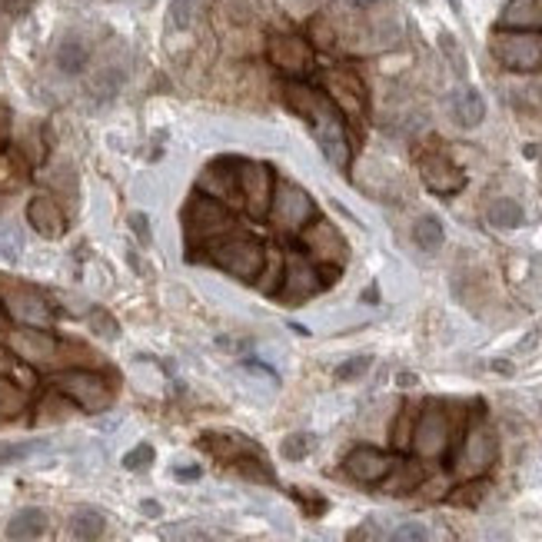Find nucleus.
<instances>
[{"label": "nucleus", "mask_w": 542, "mask_h": 542, "mask_svg": "<svg viewBox=\"0 0 542 542\" xmlns=\"http://www.w3.org/2000/svg\"><path fill=\"white\" fill-rule=\"evenodd\" d=\"M283 94H286V104L313 124V134H316V144H320L323 156H326L336 170H346L349 144H346V130L339 124L336 104H333L323 90H313L306 87V84H290Z\"/></svg>", "instance_id": "obj_1"}, {"label": "nucleus", "mask_w": 542, "mask_h": 542, "mask_svg": "<svg viewBox=\"0 0 542 542\" xmlns=\"http://www.w3.org/2000/svg\"><path fill=\"white\" fill-rule=\"evenodd\" d=\"M204 256L216 270L240 283H256L266 270V250L253 236H240V233H226L204 243Z\"/></svg>", "instance_id": "obj_2"}, {"label": "nucleus", "mask_w": 542, "mask_h": 542, "mask_svg": "<svg viewBox=\"0 0 542 542\" xmlns=\"http://www.w3.org/2000/svg\"><path fill=\"white\" fill-rule=\"evenodd\" d=\"M60 396H67L70 403H77L87 413H104L114 403V386L107 376H100L94 369H64L54 379Z\"/></svg>", "instance_id": "obj_3"}, {"label": "nucleus", "mask_w": 542, "mask_h": 542, "mask_svg": "<svg viewBox=\"0 0 542 542\" xmlns=\"http://www.w3.org/2000/svg\"><path fill=\"white\" fill-rule=\"evenodd\" d=\"M489 50L506 70L516 74H533L542 67V37L536 30H499L489 40Z\"/></svg>", "instance_id": "obj_4"}, {"label": "nucleus", "mask_w": 542, "mask_h": 542, "mask_svg": "<svg viewBox=\"0 0 542 542\" xmlns=\"http://www.w3.org/2000/svg\"><path fill=\"white\" fill-rule=\"evenodd\" d=\"M496 456H499V439L486 423L469 427V433L459 443V453L453 456V473L459 479H479L486 469H493Z\"/></svg>", "instance_id": "obj_5"}, {"label": "nucleus", "mask_w": 542, "mask_h": 542, "mask_svg": "<svg viewBox=\"0 0 542 542\" xmlns=\"http://www.w3.org/2000/svg\"><path fill=\"white\" fill-rule=\"evenodd\" d=\"M316 214V204H313V196L303 190L300 184H293V180H280V184H273V200H270V220L276 230H286V233H300L306 223L313 220Z\"/></svg>", "instance_id": "obj_6"}, {"label": "nucleus", "mask_w": 542, "mask_h": 542, "mask_svg": "<svg viewBox=\"0 0 542 542\" xmlns=\"http://www.w3.org/2000/svg\"><path fill=\"white\" fill-rule=\"evenodd\" d=\"M184 230L196 243H210L216 236H226V233H233L230 206H223L220 200H210L204 194L194 196L184 210Z\"/></svg>", "instance_id": "obj_7"}, {"label": "nucleus", "mask_w": 542, "mask_h": 542, "mask_svg": "<svg viewBox=\"0 0 542 542\" xmlns=\"http://www.w3.org/2000/svg\"><path fill=\"white\" fill-rule=\"evenodd\" d=\"M0 303H4V310L14 323L20 326H47L54 320V310H50L47 296L27 283H0Z\"/></svg>", "instance_id": "obj_8"}, {"label": "nucleus", "mask_w": 542, "mask_h": 542, "mask_svg": "<svg viewBox=\"0 0 542 542\" xmlns=\"http://www.w3.org/2000/svg\"><path fill=\"white\" fill-rule=\"evenodd\" d=\"M7 349L14 353L17 359L30 363V366H57L60 356H64V343H60L54 333L40 326H17L7 333Z\"/></svg>", "instance_id": "obj_9"}, {"label": "nucleus", "mask_w": 542, "mask_h": 542, "mask_svg": "<svg viewBox=\"0 0 542 542\" xmlns=\"http://www.w3.org/2000/svg\"><path fill=\"white\" fill-rule=\"evenodd\" d=\"M409 446L417 449V456L423 459H439V456L449 449V417L439 403H429L419 419L413 423V436H409Z\"/></svg>", "instance_id": "obj_10"}, {"label": "nucleus", "mask_w": 542, "mask_h": 542, "mask_svg": "<svg viewBox=\"0 0 542 542\" xmlns=\"http://www.w3.org/2000/svg\"><path fill=\"white\" fill-rule=\"evenodd\" d=\"M236 184H240V200L256 220L270 214L273 200V176L270 166L256 160H236Z\"/></svg>", "instance_id": "obj_11"}, {"label": "nucleus", "mask_w": 542, "mask_h": 542, "mask_svg": "<svg viewBox=\"0 0 542 542\" xmlns=\"http://www.w3.org/2000/svg\"><path fill=\"white\" fill-rule=\"evenodd\" d=\"M283 286H280V300L283 303H306L313 300L316 293L326 286L323 283V273L313 266L306 256H300V253H293L290 260H286V270H283Z\"/></svg>", "instance_id": "obj_12"}, {"label": "nucleus", "mask_w": 542, "mask_h": 542, "mask_svg": "<svg viewBox=\"0 0 542 542\" xmlns=\"http://www.w3.org/2000/svg\"><path fill=\"white\" fill-rule=\"evenodd\" d=\"M300 243L303 250L310 253V260L316 263H343L349 256V246L343 240V233L326 220L306 223L300 230Z\"/></svg>", "instance_id": "obj_13"}, {"label": "nucleus", "mask_w": 542, "mask_h": 542, "mask_svg": "<svg viewBox=\"0 0 542 542\" xmlns=\"http://www.w3.org/2000/svg\"><path fill=\"white\" fill-rule=\"evenodd\" d=\"M196 190L210 200H220L223 206H243L240 184H236V160H214L196 176Z\"/></svg>", "instance_id": "obj_14"}, {"label": "nucleus", "mask_w": 542, "mask_h": 542, "mask_svg": "<svg viewBox=\"0 0 542 542\" xmlns=\"http://www.w3.org/2000/svg\"><path fill=\"white\" fill-rule=\"evenodd\" d=\"M396 463L399 459L393 453H383V449H373V446H356V449L343 459V469H346V476L356 479V483L376 486L396 469Z\"/></svg>", "instance_id": "obj_15"}, {"label": "nucleus", "mask_w": 542, "mask_h": 542, "mask_svg": "<svg viewBox=\"0 0 542 542\" xmlns=\"http://www.w3.org/2000/svg\"><path fill=\"white\" fill-rule=\"evenodd\" d=\"M266 57L273 60V67H280L283 74H306L313 64L310 44L296 34H273L266 44Z\"/></svg>", "instance_id": "obj_16"}, {"label": "nucleus", "mask_w": 542, "mask_h": 542, "mask_svg": "<svg viewBox=\"0 0 542 542\" xmlns=\"http://www.w3.org/2000/svg\"><path fill=\"white\" fill-rule=\"evenodd\" d=\"M419 176H423L427 190H433L436 196H453L466 186L463 166H456L453 160L443 156V154L423 156V164H419Z\"/></svg>", "instance_id": "obj_17"}, {"label": "nucleus", "mask_w": 542, "mask_h": 542, "mask_svg": "<svg viewBox=\"0 0 542 542\" xmlns=\"http://www.w3.org/2000/svg\"><path fill=\"white\" fill-rule=\"evenodd\" d=\"M27 223L40 233V236H44V240H60L64 230H67V216H64V210H60L57 200L47 196V194L30 196Z\"/></svg>", "instance_id": "obj_18"}, {"label": "nucleus", "mask_w": 542, "mask_h": 542, "mask_svg": "<svg viewBox=\"0 0 542 542\" xmlns=\"http://www.w3.org/2000/svg\"><path fill=\"white\" fill-rule=\"evenodd\" d=\"M446 107H449V116H453L456 126L463 130H473L486 120V100L476 87H459L446 97Z\"/></svg>", "instance_id": "obj_19"}, {"label": "nucleus", "mask_w": 542, "mask_h": 542, "mask_svg": "<svg viewBox=\"0 0 542 542\" xmlns=\"http://www.w3.org/2000/svg\"><path fill=\"white\" fill-rule=\"evenodd\" d=\"M54 64H57V70L64 77H80L90 64V47L77 34H67L57 44V50H54Z\"/></svg>", "instance_id": "obj_20"}, {"label": "nucleus", "mask_w": 542, "mask_h": 542, "mask_svg": "<svg viewBox=\"0 0 542 542\" xmlns=\"http://www.w3.org/2000/svg\"><path fill=\"white\" fill-rule=\"evenodd\" d=\"M47 533V513L37 509V506H27V509H17L10 516L7 523V539L10 542H34Z\"/></svg>", "instance_id": "obj_21"}, {"label": "nucleus", "mask_w": 542, "mask_h": 542, "mask_svg": "<svg viewBox=\"0 0 542 542\" xmlns=\"http://www.w3.org/2000/svg\"><path fill=\"white\" fill-rule=\"evenodd\" d=\"M200 446H206L216 459H230V463H236L243 456H260V449L250 439H243L236 433H206L200 436Z\"/></svg>", "instance_id": "obj_22"}, {"label": "nucleus", "mask_w": 542, "mask_h": 542, "mask_svg": "<svg viewBox=\"0 0 542 542\" xmlns=\"http://www.w3.org/2000/svg\"><path fill=\"white\" fill-rule=\"evenodd\" d=\"M499 24L506 30H542V0H509Z\"/></svg>", "instance_id": "obj_23"}, {"label": "nucleus", "mask_w": 542, "mask_h": 542, "mask_svg": "<svg viewBox=\"0 0 542 542\" xmlns=\"http://www.w3.org/2000/svg\"><path fill=\"white\" fill-rule=\"evenodd\" d=\"M486 220H489V226H493V230L509 233V230H516V226H523L526 214H523V206L516 204L513 196H499V200H493V204H489V210H486Z\"/></svg>", "instance_id": "obj_24"}, {"label": "nucleus", "mask_w": 542, "mask_h": 542, "mask_svg": "<svg viewBox=\"0 0 542 542\" xmlns=\"http://www.w3.org/2000/svg\"><path fill=\"white\" fill-rule=\"evenodd\" d=\"M70 533L80 542H97L107 533V519L97 509H77V513L70 516Z\"/></svg>", "instance_id": "obj_25"}, {"label": "nucleus", "mask_w": 542, "mask_h": 542, "mask_svg": "<svg viewBox=\"0 0 542 542\" xmlns=\"http://www.w3.org/2000/svg\"><path fill=\"white\" fill-rule=\"evenodd\" d=\"M413 243H417L419 250H427V253H436V250H439V246L446 243V226H443V220H439V216H433V214L419 216V220L413 223Z\"/></svg>", "instance_id": "obj_26"}, {"label": "nucleus", "mask_w": 542, "mask_h": 542, "mask_svg": "<svg viewBox=\"0 0 542 542\" xmlns=\"http://www.w3.org/2000/svg\"><path fill=\"white\" fill-rule=\"evenodd\" d=\"M329 84H333L336 107H346L349 114H356V110L363 107V87H359L353 77H346V74H333V77H329Z\"/></svg>", "instance_id": "obj_27"}, {"label": "nucleus", "mask_w": 542, "mask_h": 542, "mask_svg": "<svg viewBox=\"0 0 542 542\" xmlns=\"http://www.w3.org/2000/svg\"><path fill=\"white\" fill-rule=\"evenodd\" d=\"M47 449V439H24V443H0V466L20 463V459H30L34 453Z\"/></svg>", "instance_id": "obj_28"}, {"label": "nucleus", "mask_w": 542, "mask_h": 542, "mask_svg": "<svg viewBox=\"0 0 542 542\" xmlns=\"http://www.w3.org/2000/svg\"><path fill=\"white\" fill-rule=\"evenodd\" d=\"M196 7H200V0H170V7H166V27L186 30L194 24Z\"/></svg>", "instance_id": "obj_29"}, {"label": "nucleus", "mask_w": 542, "mask_h": 542, "mask_svg": "<svg viewBox=\"0 0 542 542\" xmlns=\"http://www.w3.org/2000/svg\"><path fill=\"white\" fill-rule=\"evenodd\" d=\"M124 87V70L120 67H107L104 74H97V80L90 84V94L97 100H110L116 97V90Z\"/></svg>", "instance_id": "obj_30"}, {"label": "nucleus", "mask_w": 542, "mask_h": 542, "mask_svg": "<svg viewBox=\"0 0 542 542\" xmlns=\"http://www.w3.org/2000/svg\"><path fill=\"white\" fill-rule=\"evenodd\" d=\"M439 50L446 54V60H449V67H453L456 77H466V74H469V64H466L463 47H459V40H456L449 30H443V34H439Z\"/></svg>", "instance_id": "obj_31"}, {"label": "nucleus", "mask_w": 542, "mask_h": 542, "mask_svg": "<svg viewBox=\"0 0 542 542\" xmlns=\"http://www.w3.org/2000/svg\"><path fill=\"white\" fill-rule=\"evenodd\" d=\"M313 443H316V439H313L310 433H290V436H283L280 453H283V459H290V463H300V459H306V456H310Z\"/></svg>", "instance_id": "obj_32"}, {"label": "nucleus", "mask_w": 542, "mask_h": 542, "mask_svg": "<svg viewBox=\"0 0 542 542\" xmlns=\"http://www.w3.org/2000/svg\"><path fill=\"white\" fill-rule=\"evenodd\" d=\"M24 393H20L14 383H10L7 376H0V419H10V417H17L20 409H24Z\"/></svg>", "instance_id": "obj_33"}, {"label": "nucleus", "mask_w": 542, "mask_h": 542, "mask_svg": "<svg viewBox=\"0 0 542 542\" xmlns=\"http://www.w3.org/2000/svg\"><path fill=\"white\" fill-rule=\"evenodd\" d=\"M369 366H373V356H349V359H343L336 366V379L339 383H356V379H363L369 373Z\"/></svg>", "instance_id": "obj_34"}, {"label": "nucleus", "mask_w": 542, "mask_h": 542, "mask_svg": "<svg viewBox=\"0 0 542 542\" xmlns=\"http://www.w3.org/2000/svg\"><path fill=\"white\" fill-rule=\"evenodd\" d=\"M396 483H386L389 493H409V489H417L419 479H423V473H419V466H409V463H396Z\"/></svg>", "instance_id": "obj_35"}, {"label": "nucleus", "mask_w": 542, "mask_h": 542, "mask_svg": "<svg viewBox=\"0 0 542 542\" xmlns=\"http://www.w3.org/2000/svg\"><path fill=\"white\" fill-rule=\"evenodd\" d=\"M486 493H489V483H479V479H466L463 489H456L449 499H453L456 506H479V503H483Z\"/></svg>", "instance_id": "obj_36"}, {"label": "nucleus", "mask_w": 542, "mask_h": 542, "mask_svg": "<svg viewBox=\"0 0 542 542\" xmlns=\"http://www.w3.org/2000/svg\"><path fill=\"white\" fill-rule=\"evenodd\" d=\"M150 463H154V446L150 443H136L130 453H124V469H130V473H140Z\"/></svg>", "instance_id": "obj_37"}, {"label": "nucleus", "mask_w": 542, "mask_h": 542, "mask_svg": "<svg viewBox=\"0 0 542 542\" xmlns=\"http://www.w3.org/2000/svg\"><path fill=\"white\" fill-rule=\"evenodd\" d=\"M90 329H94L97 336H104V339H116V336H120V323H116L107 310H100V306L90 313Z\"/></svg>", "instance_id": "obj_38"}, {"label": "nucleus", "mask_w": 542, "mask_h": 542, "mask_svg": "<svg viewBox=\"0 0 542 542\" xmlns=\"http://www.w3.org/2000/svg\"><path fill=\"white\" fill-rule=\"evenodd\" d=\"M389 542H429V529L423 523H403L389 536Z\"/></svg>", "instance_id": "obj_39"}, {"label": "nucleus", "mask_w": 542, "mask_h": 542, "mask_svg": "<svg viewBox=\"0 0 542 542\" xmlns=\"http://www.w3.org/2000/svg\"><path fill=\"white\" fill-rule=\"evenodd\" d=\"M14 180H17V164H14V156L0 150V186H10Z\"/></svg>", "instance_id": "obj_40"}, {"label": "nucleus", "mask_w": 542, "mask_h": 542, "mask_svg": "<svg viewBox=\"0 0 542 542\" xmlns=\"http://www.w3.org/2000/svg\"><path fill=\"white\" fill-rule=\"evenodd\" d=\"M200 476H204V469H200V466H194V463L174 466V479H176V483H196Z\"/></svg>", "instance_id": "obj_41"}, {"label": "nucleus", "mask_w": 542, "mask_h": 542, "mask_svg": "<svg viewBox=\"0 0 542 542\" xmlns=\"http://www.w3.org/2000/svg\"><path fill=\"white\" fill-rule=\"evenodd\" d=\"M130 226L144 243H150V216L146 214H130Z\"/></svg>", "instance_id": "obj_42"}, {"label": "nucleus", "mask_w": 542, "mask_h": 542, "mask_svg": "<svg viewBox=\"0 0 542 542\" xmlns=\"http://www.w3.org/2000/svg\"><path fill=\"white\" fill-rule=\"evenodd\" d=\"M0 7H4V14H10V17H24V14L34 7V0H0Z\"/></svg>", "instance_id": "obj_43"}, {"label": "nucleus", "mask_w": 542, "mask_h": 542, "mask_svg": "<svg viewBox=\"0 0 542 542\" xmlns=\"http://www.w3.org/2000/svg\"><path fill=\"white\" fill-rule=\"evenodd\" d=\"M140 513L150 516V519H160V516H164V506L156 503V499H144V503H140Z\"/></svg>", "instance_id": "obj_44"}, {"label": "nucleus", "mask_w": 542, "mask_h": 542, "mask_svg": "<svg viewBox=\"0 0 542 542\" xmlns=\"http://www.w3.org/2000/svg\"><path fill=\"white\" fill-rule=\"evenodd\" d=\"M493 369L499 373V376H513L516 369H513V363L509 359H493Z\"/></svg>", "instance_id": "obj_45"}, {"label": "nucleus", "mask_w": 542, "mask_h": 542, "mask_svg": "<svg viewBox=\"0 0 542 542\" xmlns=\"http://www.w3.org/2000/svg\"><path fill=\"white\" fill-rule=\"evenodd\" d=\"M7 124H10V114H7V107L0 104V144H4V136H7Z\"/></svg>", "instance_id": "obj_46"}, {"label": "nucleus", "mask_w": 542, "mask_h": 542, "mask_svg": "<svg viewBox=\"0 0 542 542\" xmlns=\"http://www.w3.org/2000/svg\"><path fill=\"white\" fill-rule=\"evenodd\" d=\"M399 386H417V376H413V373H399Z\"/></svg>", "instance_id": "obj_47"}, {"label": "nucleus", "mask_w": 542, "mask_h": 542, "mask_svg": "<svg viewBox=\"0 0 542 542\" xmlns=\"http://www.w3.org/2000/svg\"><path fill=\"white\" fill-rule=\"evenodd\" d=\"M349 7H356V10H366V7H373V4H376V0H346Z\"/></svg>", "instance_id": "obj_48"}, {"label": "nucleus", "mask_w": 542, "mask_h": 542, "mask_svg": "<svg viewBox=\"0 0 542 542\" xmlns=\"http://www.w3.org/2000/svg\"><path fill=\"white\" fill-rule=\"evenodd\" d=\"M449 7H453L456 14H463V0H449Z\"/></svg>", "instance_id": "obj_49"}, {"label": "nucleus", "mask_w": 542, "mask_h": 542, "mask_svg": "<svg viewBox=\"0 0 542 542\" xmlns=\"http://www.w3.org/2000/svg\"><path fill=\"white\" fill-rule=\"evenodd\" d=\"M303 4H320V0H303Z\"/></svg>", "instance_id": "obj_50"}]
</instances>
